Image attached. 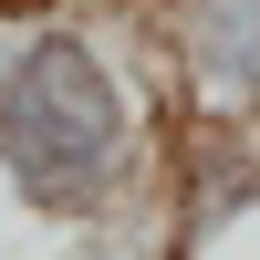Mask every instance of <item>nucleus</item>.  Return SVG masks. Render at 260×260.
I'll list each match as a JSON object with an SVG mask.
<instances>
[{
  "mask_svg": "<svg viewBox=\"0 0 260 260\" xmlns=\"http://www.w3.org/2000/svg\"><path fill=\"white\" fill-rule=\"evenodd\" d=\"M198 62L219 94H250L260 104V0H219V11H198Z\"/></svg>",
  "mask_w": 260,
  "mask_h": 260,
  "instance_id": "2",
  "label": "nucleus"
},
{
  "mask_svg": "<svg viewBox=\"0 0 260 260\" xmlns=\"http://www.w3.org/2000/svg\"><path fill=\"white\" fill-rule=\"evenodd\" d=\"M0 167L31 208H94L125 177V104L73 31H42L0 62Z\"/></svg>",
  "mask_w": 260,
  "mask_h": 260,
  "instance_id": "1",
  "label": "nucleus"
}]
</instances>
